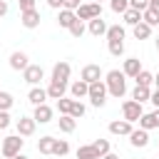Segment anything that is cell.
I'll return each mask as SVG.
<instances>
[{
  "label": "cell",
  "mask_w": 159,
  "mask_h": 159,
  "mask_svg": "<svg viewBox=\"0 0 159 159\" xmlns=\"http://www.w3.org/2000/svg\"><path fill=\"white\" fill-rule=\"evenodd\" d=\"M104 84H107V92L112 97H117V99L127 94V75L122 70H109L104 75Z\"/></svg>",
  "instance_id": "obj_1"
},
{
  "label": "cell",
  "mask_w": 159,
  "mask_h": 159,
  "mask_svg": "<svg viewBox=\"0 0 159 159\" xmlns=\"http://www.w3.org/2000/svg\"><path fill=\"white\" fill-rule=\"evenodd\" d=\"M22 147H25V139H22L20 134H7V137H2V142H0V149H2V157H5V159L17 157V154L22 152Z\"/></svg>",
  "instance_id": "obj_2"
},
{
  "label": "cell",
  "mask_w": 159,
  "mask_h": 159,
  "mask_svg": "<svg viewBox=\"0 0 159 159\" xmlns=\"http://www.w3.org/2000/svg\"><path fill=\"white\" fill-rule=\"evenodd\" d=\"M107 84H104V80H99V82H92L89 84V102H92V107H104V102H107Z\"/></svg>",
  "instance_id": "obj_3"
},
{
  "label": "cell",
  "mask_w": 159,
  "mask_h": 159,
  "mask_svg": "<svg viewBox=\"0 0 159 159\" xmlns=\"http://www.w3.org/2000/svg\"><path fill=\"white\" fill-rule=\"evenodd\" d=\"M142 114H144V109H142V104L139 102H134V99H124L122 102V119H127V122H139L142 119Z\"/></svg>",
  "instance_id": "obj_4"
},
{
  "label": "cell",
  "mask_w": 159,
  "mask_h": 159,
  "mask_svg": "<svg viewBox=\"0 0 159 159\" xmlns=\"http://www.w3.org/2000/svg\"><path fill=\"white\" fill-rule=\"evenodd\" d=\"M70 75H72V65H70V62H65V60H60V62H55V67H52L50 82L67 84V82H70Z\"/></svg>",
  "instance_id": "obj_5"
},
{
  "label": "cell",
  "mask_w": 159,
  "mask_h": 159,
  "mask_svg": "<svg viewBox=\"0 0 159 159\" xmlns=\"http://www.w3.org/2000/svg\"><path fill=\"white\" fill-rule=\"evenodd\" d=\"M94 17H102V5L99 2H82L80 10H77V20L82 22H89Z\"/></svg>",
  "instance_id": "obj_6"
},
{
  "label": "cell",
  "mask_w": 159,
  "mask_h": 159,
  "mask_svg": "<svg viewBox=\"0 0 159 159\" xmlns=\"http://www.w3.org/2000/svg\"><path fill=\"white\" fill-rule=\"evenodd\" d=\"M80 80H84L87 84H92V82L104 80V72H102V67H99V65H84V67H82V72H80Z\"/></svg>",
  "instance_id": "obj_7"
},
{
  "label": "cell",
  "mask_w": 159,
  "mask_h": 159,
  "mask_svg": "<svg viewBox=\"0 0 159 159\" xmlns=\"http://www.w3.org/2000/svg\"><path fill=\"white\" fill-rule=\"evenodd\" d=\"M40 10L37 7H32V10H25V12H20V25L22 27H27V30H35V27H40Z\"/></svg>",
  "instance_id": "obj_8"
},
{
  "label": "cell",
  "mask_w": 159,
  "mask_h": 159,
  "mask_svg": "<svg viewBox=\"0 0 159 159\" xmlns=\"http://www.w3.org/2000/svg\"><path fill=\"white\" fill-rule=\"evenodd\" d=\"M7 62H10V67H12L15 72H25V70L30 67V57H27V52H22V50H15Z\"/></svg>",
  "instance_id": "obj_9"
},
{
  "label": "cell",
  "mask_w": 159,
  "mask_h": 159,
  "mask_svg": "<svg viewBox=\"0 0 159 159\" xmlns=\"http://www.w3.org/2000/svg\"><path fill=\"white\" fill-rule=\"evenodd\" d=\"M22 80L27 82V84H32V87H37L42 80H45V70L40 67V65H30L25 72H22Z\"/></svg>",
  "instance_id": "obj_10"
},
{
  "label": "cell",
  "mask_w": 159,
  "mask_h": 159,
  "mask_svg": "<svg viewBox=\"0 0 159 159\" xmlns=\"http://www.w3.org/2000/svg\"><path fill=\"white\" fill-rule=\"evenodd\" d=\"M132 132H134V127L127 119H112L109 122V134H114V137H129Z\"/></svg>",
  "instance_id": "obj_11"
},
{
  "label": "cell",
  "mask_w": 159,
  "mask_h": 159,
  "mask_svg": "<svg viewBox=\"0 0 159 159\" xmlns=\"http://www.w3.org/2000/svg\"><path fill=\"white\" fill-rule=\"evenodd\" d=\"M47 99H50V97H47V89H45V87H40V84H37V87H30V92H27V102H30L32 107L47 104Z\"/></svg>",
  "instance_id": "obj_12"
},
{
  "label": "cell",
  "mask_w": 159,
  "mask_h": 159,
  "mask_svg": "<svg viewBox=\"0 0 159 159\" xmlns=\"http://www.w3.org/2000/svg\"><path fill=\"white\" fill-rule=\"evenodd\" d=\"M52 117H55V112H52L50 104H40V107H35V112H32V119H35L37 124H47V122H52Z\"/></svg>",
  "instance_id": "obj_13"
},
{
  "label": "cell",
  "mask_w": 159,
  "mask_h": 159,
  "mask_svg": "<svg viewBox=\"0 0 159 159\" xmlns=\"http://www.w3.org/2000/svg\"><path fill=\"white\" fill-rule=\"evenodd\" d=\"M142 70H144V67H142L139 57H127V60H124V65H122V72H124L127 77H132V80H134Z\"/></svg>",
  "instance_id": "obj_14"
},
{
  "label": "cell",
  "mask_w": 159,
  "mask_h": 159,
  "mask_svg": "<svg viewBox=\"0 0 159 159\" xmlns=\"http://www.w3.org/2000/svg\"><path fill=\"white\" fill-rule=\"evenodd\" d=\"M35 127H37V122L32 117H20L17 119V134L20 137H32L35 134Z\"/></svg>",
  "instance_id": "obj_15"
},
{
  "label": "cell",
  "mask_w": 159,
  "mask_h": 159,
  "mask_svg": "<svg viewBox=\"0 0 159 159\" xmlns=\"http://www.w3.org/2000/svg\"><path fill=\"white\" fill-rule=\"evenodd\" d=\"M129 144H132L134 149H144V147L149 144V132H147V129H134V132L129 134Z\"/></svg>",
  "instance_id": "obj_16"
},
{
  "label": "cell",
  "mask_w": 159,
  "mask_h": 159,
  "mask_svg": "<svg viewBox=\"0 0 159 159\" xmlns=\"http://www.w3.org/2000/svg\"><path fill=\"white\" fill-rule=\"evenodd\" d=\"M75 22H77V12H72V10H65V7L57 12V25H60V27L70 30Z\"/></svg>",
  "instance_id": "obj_17"
},
{
  "label": "cell",
  "mask_w": 159,
  "mask_h": 159,
  "mask_svg": "<svg viewBox=\"0 0 159 159\" xmlns=\"http://www.w3.org/2000/svg\"><path fill=\"white\" fill-rule=\"evenodd\" d=\"M107 30H109V25H107L102 17H94V20H89V22H87V32H89V35H94V37L107 35Z\"/></svg>",
  "instance_id": "obj_18"
},
{
  "label": "cell",
  "mask_w": 159,
  "mask_h": 159,
  "mask_svg": "<svg viewBox=\"0 0 159 159\" xmlns=\"http://www.w3.org/2000/svg\"><path fill=\"white\" fill-rule=\"evenodd\" d=\"M70 94H72V99H82V97L89 94V84H87L84 80H75V82L70 84Z\"/></svg>",
  "instance_id": "obj_19"
},
{
  "label": "cell",
  "mask_w": 159,
  "mask_h": 159,
  "mask_svg": "<svg viewBox=\"0 0 159 159\" xmlns=\"http://www.w3.org/2000/svg\"><path fill=\"white\" fill-rule=\"evenodd\" d=\"M159 127V109H154V112H149V114H142V119H139V129H157Z\"/></svg>",
  "instance_id": "obj_20"
},
{
  "label": "cell",
  "mask_w": 159,
  "mask_h": 159,
  "mask_svg": "<svg viewBox=\"0 0 159 159\" xmlns=\"http://www.w3.org/2000/svg\"><path fill=\"white\" fill-rule=\"evenodd\" d=\"M124 35H127V30H124V25H109V30H107V42H124Z\"/></svg>",
  "instance_id": "obj_21"
},
{
  "label": "cell",
  "mask_w": 159,
  "mask_h": 159,
  "mask_svg": "<svg viewBox=\"0 0 159 159\" xmlns=\"http://www.w3.org/2000/svg\"><path fill=\"white\" fill-rule=\"evenodd\" d=\"M45 89H47V97L57 102V99H62V97H65V92H67V84H60V82H50Z\"/></svg>",
  "instance_id": "obj_22"
},
{
  "label": "cell",
  "mask_w": 159,
  "mask_h": 159,
  "mask_svg": "<svg viewBox=\"0 0 159 159\" xmlns=\"http://www.w3.org/2000/svg\"><path fill=\"white\" fill-rule=\"evenodd\" d=\"M57 124H60V132H65V134H72V132L77 129V119L70 117V114H62V117L57 119Z\"/></svg>",
  "instance_id": "obj_23"
},
{
  "label": "cell",
  "mask_w": 159,
  "mask_h": 159,
  "mask_svg": "<svg viewBox=\"0 0 159 159\" xmlns=\"http://www.w3.org/2000/svg\"><path fill=\"white\" fill-rule=\"evenodd\" d=\"M132 99L139 102V104H144V102L152 99V89H149V87H134V89H132Z\"/></svg>",
  "instance_id": "obj_24"
},
{
  "label": "cell",
  "mask_w": 159,
  "mask_h": 159,
  "mask_svg": "<svg viewBox=\"0 0 159 159\" xmlns=\"http://www.w3.org/2000/svg\"><path fill=\"white\" fill-rule=\"evenodd\" d=\"M77 159H99V154H97V149H94L92 142H89V144L77 147Z\"/></svg>",
  "instance_id": "obj_25"
},
{
  "label": "cell",
  "mask_w": 159,
  "mask_h": 159,
  "mask_svg": "<svg viewBox=\"0 0 159 159\" xmlns=\"http://www.w3.org/2000/svg\"><path fill=\"white\" fill-rule=\"evenodd\" d=\"M132 35H134L137 40H149V37H152V27H149L147 22H139V25L132 27Z\"/></svg>",
  "instance_id": "obj_26"
},
{
  "label": "cell",
  "mask_w": 159,
  "mask_h": 159,
  "mask_svg": "<svg viewBox=\"0 0 159 159\" xmlns=\"http://www.w3.org/2000/svg\"><path fill=\"white\" fill-rule=\"evenodd\" d=\"M52 147H55V137H50V134L40 137V142H37V152L40 154H52Z\"/></svg>",
  "instance_id": "obj_27"
},
{
  "label": "cell",
  "mask_w": 159,
  "mask_h": 159,
  "mask_svg": "<svg viewBox=\"0 0 159 159\" xmlns=\"http://www.w3.org/2000/svg\"><path fill=\"white\" fill-rule=\"evenodd\" d=\"M122 20H124V25L134 27V25H139V22H142V12H139V10H132V7H129V10H127V12L122 15Z\"/></svg>",
  "instance_id": "obj_28"
},
{
  "label": "cell",
  "mask_w": 159,
  "mask_h": 159,
  "mask_svg": "<svg viewBox=\"0 0 159 159\" xmlns=\"http://www.w3.org/2000/svg\"><path fill=\"white\" fill-rule=\"evenodd\" d=\"M134 82H137V87H152V84H154V75H152L149 70H142V72L134 77Z\"/></svg>",
  "instance_id": "obj_29"
},
{
  "label": "cell",
  "mask_w": 159,
  "mask_h": 159,
  "mask_svg": "<svg viewBox=\"0 0 159 159\" xmlns=\"http://www.w3.org/2000/svg\"><path fill=\"white\" fill-rule=\"evenodd\" d=\"M92 147L97 149L99 159H102V157H107V154L112 152V149H109V139H94V142H92Z\"/></svg>",
  "instance_id": "obj_30"
},
{
  "label": "cell",
  "mask_w": 159,
  "mask_h": 159,
  "mask_svg": "<svg viewBox=\"0 0 159 159\" xmlns=\"http://www.w3.org/2000/svg\"><path fill=\"white\" fill-rule=\"evenodd\" d=\"M67 152H70V142H67V139H55L52 154H55V157H65Z\"/></svg>",
  "instance_id": "obj_31"
},
{
  "label": "cell",
  "mask_w": 159,
  "mask_h": 159,
  "mask_svg": "<svg viewBox=\"0 0 159 159\" xmlns=\"http://www.w3.org/2000/svg\"><path fill=\"white\" fill-rule=\"evenodd\" d=\"M142 22H147V25L154 30V27L159 25V15H157L154 10H144V12H142Z\"/></svg>",
  "instance_id": "obj_32"
},
{
  "label": "cell",
  "mask_w": 159,
  "mask_h": 159,
  "mask_svg": "<svg viewBox=\"0 0 159 159\" xmlns=\"http://www.w3.org/2000/svg\"><path fill=\"white\" fill-rule=\"evenodd\" d=\"M109 7H112V12L124 15V12L129 10V0H109Z\"/></svg>",
  "instance_id": "obj_33"
},
{
  "label": "cell",
  "mask_w": 159,
  "mask_h": 159,
  "mask_svg": "<svg viewBox=\"0 0 159 159\" xmlns=\"http://www.w3.org/2000/svg\"><path fill=\"white\" fill-rule=\"evenodd\" d=\"M72 102H75V99H70V97H62V99H57V112H60V117L72 112Z\"/></svg>",
  "instance_id": "obj_34"
},
{
  "label": "cell",
  "mask_w": 159,
  "mask_h": 159,
  "mask_svg": "<svg viewBox=\"0 0 159 159\" xmlns=\"http://www.w3.org/2000/svg\"><path fill=\"white\" fill-rule=\"evenodd\" d=\"M15 104V97L10 94V92H2L0 89V109H5V112H10V107Z\"/></svg>",
  "instance_id": "obj_35"
},
{
  "label": "cell",
  "mask_w": 159,
  "mask_h": 159,
  "mask_svg": "<svg viewBox=\"0 0 159 159\" xmlns=\"http://www.w3.org/2000/svg\"><path fill=\"white\" fill-rule=\"evenodd\" d=\"M84 114H87V107H84L80 99H75V102H72V112H70V117L80 119V117H84Z\"/></svg>",
  "instance_id": "obj_36"
},
{
  "label": "cell",
  "mask_w": 159,
  "mask_h": 159,
  "mask_svg": "<svg viewBox=\"0 0 159 159\" xmlns=\"http://www.w3.org/2000/svg\"><path fill=\"white\" fill-rule=\"evenodd\" d=\"M84 32H87V25H84L82 20H77V22H75V25L70 27V35H72V37H77V40H80V37H82Z\"/></svg>",
  "instance_id": "obj_37"
},
{
  "label": "cell",
  "mask_w": 159,
  "mask_h": 159,
  "mask_svg": "<svg viewBox=\"0 0 159 159\" xmlns=\"http://www.w3.org/2000/svg\"><path fill=\"white\" fill-rule=\"evenodd\" d=\"M107 50L112 57H122L124 55V42H107Z\"/></svg>",
  "instance_id": "obj_38"
},
{
  "label": "cell",
  "mask_w": 159,
  "mask_h": 159,
  "mask_svg": "<svg viewBox=\"0 0 159 159\" xmlns=\"http://www.w3.org/2000/svg\"><path fill=\"white\" fill-rule=\"evenodd\" d=\"M129 7L144 12V10H149V0H129Z\"/></svg>",
  "instance_id": "obj_39"
},
{
  "label": "cell",
  "mask_w": 159,
  "mask_h": 159,
  "mask_svg": "<svg viewBox=\"0 0 159 159\" xmlns=\"http://www.w3.org/2000/svg\"><path fill=\"white\" fill-rule=\"evenodd\" d=\"M10 124H12V119H10V112L0 109V132H2V129H7Z\"/></svg>",
  "instance_id": "obj_40"
},
{
  "label": "cell",
  "mask_w": 159,
  "mask_h": 159,
  "mask_svg": "<svg viewBox=\"0 0 159 159\" xmlns=\"http://www.w3.org/2000/svg\"><path fill=\"white\" fill-rule=\"evenodd\" d=\"M80 5H82L80 0H65V10H72V12H77V10H80Z\"/></svg>",
  "instance_id": "obj_41"
},
{
  "label": "cell",
  "mask_w": 159,
  "mask_h": 159,
  "mask_svg": "<svg viewBox=\"0 0 159 159\" xmlns=\"http://www.w3.org/2000/svg\"><path fill=\"white\" fill-rule=\"evenodd\" d=\"M17 5H20V12H25V10L35 7V0H17Z\"/></svg>",
  "instance_id": "obj_42"
},
{
  "label": "cell",
  "mask_w": 159,
  "mask_h": 159,
  "mask_svg": "<svg viewBox=\"0 0 159 159\" xmlns=\"http://www.w3.org/2000/svg\"><path fill=\"white\" fill-rule=\"evenodd\" d=\"M47 5H50L52 10H62V7H65V0H47Z\"/></svg>",
  "instance_id": "obj_43"
},
{
  "label": "cell",
  "mask_w": 159,
  "mask_h": 159,
  "mask_svg": "<svg viewBox=\"0 0 159 159\" xmlns=\"http://www.w3.org/2000/svg\"><path fill=\"white\" fill-rule=\"evenodd\" d=\"M7 10H10L7 0H0V17H5V15H7Z\"/></svg>",
  "instance_id": "obj_44"
},
{
  "label": "cell",
  "mask_w": 159,
  "mask_h": 159,
  "mask_svg": "<svg viewBox=\"0 0 159 159\" xmlns=\"http://www.w3.org/2000/svg\"><path fill=\"white\" fill-rule=\"evenodd\" d=\"M149 102H152V104L159 109V89H152V99H149Z\"/></svg>",
  "instance_id": "obj_45"
},
{
  "label": "cell",
  "mask_w": 159,
  "mask_h": 159,
  "mask_svg": "<svg viewBox=\"0 0 159 159\" xmlns=\"http://www.w3.org/2000/svg\"><path fill=\"white\" fill-rule=\"evenodd\" d=\"M149 10H154L159 15V0H149Z\"/></svg>",
  "instance_id": "obj_46"
},
{
  "label": "cell",
  "mask_w": 159,
  "mask_h": 159,
  "mask_svg": "<svg viewBox=\"0 0 159 159\" xmlns=\"http://www.w3.org/2000/svg\"><path fill=\"white\" fill-rule=\"evenodd\" d=\"M154 89H159V72L154 75Z\"/></svg>",
  "instance_id": "obj_47"
},
{
  "label": "cell",
  "mask_w": 159,
  "mask_h": 159,
  "mask_svg": "<svg viewBox=\"0 0 159 159\" xmlns=\"http://www.w3.org/2000/svg\"><path fill=\"white\" fill-rule=\"evenodd\" d=\"M102 159H119V157H117V154H112V152H109V154H107V157H102Z\"/></svg>",
  "instance_id": "obj_48"
},
{
  "label": "cell",
  "mask_w": 159,
  "mask_h": 159,
  "mask_svg": "<svg viewBox=\"0 0 159 159\" xmlns=\"http://www.w3.org/2000/svg\"><path fill=\"white\" fill-rule=\"evenodd\" d=\"M12 159H27V157H25V154L20 152V154H17V157H12Z\"/></svg>",
  "instance_id": "obj_49"
},
{
  "label": "cell",
  "mask_w": 159,
  "mask_h": 159,
  "mask_svg": "<svg viewBox=\"0 0 159 159\" xmlns=\"http://www.w3.org/2000/svg\"><path fill=\"white\" fill-rule=\"evenodd\" d=\"M154 45H157V50H159V37H157V40H154Z\"/></svg>",
  "instance_id": "obj_50"
},
{
  "label": "cell",
  "mask_w": 159,
  "mask_h": 159,
  "mask_svg": "<svg viewBox=\"0 0 159 159\" xmlns=\"http://www.w3.org/2000/svg\"><path fill=\"white\" fill-rule=\"evenodd\" d=\"M92 2H99V5H102V0H92Z\"/></svg>",
  "instance_id": "obj_51"
},
{
  "label": "cell",
  "mask_w": 159,
  "mask_h": 159,
  "mask_svg": "<svg viewBox=\"0 0 159 159\" xmlns=\"http://www.w3.org/2000/svg\"><path fill=\"white\" fill-rule=\"evenodd\" d=\"M0 157H2V149H0Z\"/></svg>",
  "instance_id": "obj_52"
}]
</instances>
